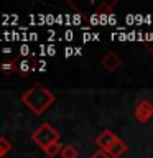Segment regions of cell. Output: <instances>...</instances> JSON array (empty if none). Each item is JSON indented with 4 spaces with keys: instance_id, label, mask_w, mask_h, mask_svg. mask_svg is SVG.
<instances>
[{
    "instance_id": "1",
    "label": "cell",
    "mask_w": 153,
    "mask_h": 158,
    "mask_svg": "<svg viewBox=\"0 0 153 158\" xmlns=\"http://www.w3.org/2000/svg\"><path fill=\"white\" fill-rule=\"evenodd\" d=\"M22 102L31 110L35 115H41L44 110H48L54 102V94L48 87L36 84V86L30 87L27 92H23Z\"/></svg>"
},
{
    "instance_id": "2",
    "label": "cell",
    "mask_w": 153,
    "mask_h": 158,
    "mask_svg": "<svg viewBox=\"0 0 153 158\" xmlns=\"http://www.w3.org/2000/svg\"><path fill=\"white\" fill-rule=\"evenodd\" d=\"M31 140L36 143V145L41 148V150H44V148H46L49 143L61 140V133H59L56 128L51 125V123L44 122V123H41L38 128H35V130H33Z\"/></svg>"
},
{
    "instance_id": "3",
    "label": "cell",
    "mask_w": 153,
    "mask_h": 158,
    "mask_svg": "<svg viewBox=\"0 0 153 158\" xmlns=\"http://www.w3.org/2000/svg\"><path fill=\"white\" fill-rule=\"evenodd\" d=\"M133 115H135V118L140 123H147L153 117V104L148 101V99H140V101L135 104Z\"/></svg>"
},
{
    "instance_id": "4",
    "label": "cell",
    "mask_w": 153,
    "mask_h": 158,
    "mask_svg": "<svg viewBox=\"0 0 153 158\" xmlns=\"http://www.w3.org/2000/svg\"><path fill=\"white\" fill-rule=\"evenodd\" d=\"M120 64H122V59H120V56H118L115 51H107L101 58V66L105 69L107 73L117 71V69L120 68Z\"/></svg>"
},
{
    "instance_id": "5",
    "label": "cell",
    "mask_w": 153,
    "mask_h": 158,
    "mask_svg": "<svg viewBox=\"0 0 153 158\" xmlns=\"http://www.w3.org/2000/svg\"><path fill=\"white\" fill-rule=\"evenodd\" d=\"M117 140H118V137H117L112 130H102V132H101V135L96 138V143H97L99 150L107 152L109 148H110Z\"/></svg>"
},
{
    "instance_id": "6",
    "label": "cell",
    "mask_w": 153,
    "mask_h": 158,
    "mask_svg": "<svg viewBox=\"0 0 153 158\" xmlns=\"http://www.w3.org/2000/svg\"><path fill=\"white\" fill-rule=\"evenodd\" d=\"M127 148H128V147H127V143L123 142L122 138H118V140H117V142L114 143V145L107 150V153L110 155V158H120L123 153H127Z\"/></svg>"
},
{
    "instance_id": "7",
    "label": "cell",
    "mask_w": 153,
    "mask_h": 158,
    "mask_svg": "<svg viewBox=\"0 0 153 158\" xmlns=\"http://www.w3.org/2000/svg\"><path fill=\"white\" fill-rule=\"evenodd\" d=\"M61 150H63L61 143H59V142H53V143H49L43 152H44V155H48L49 158H53V156H56L58 153L61 155Z\"/></svg>"
},
{
    "instance_id": "8",
    "label": "cell",
    "mask_w": 153,
    "mask_h": 158,
    "mask_svg": "<svg viewBox=\"0 0 153 158\" xmlns=\"http://www.w3.org/2000/svg\"><path fill=\"white\" fill-rule=\"evenodd\" d=\"M79 152L74 145H64L61 150V158H77Z\"/></svg>"
},
{
    "instance_id": "9",
    "label": "cell",
    "mask_w": 153,
    "mask_h": 158,
    "mask_svg": "<svg viewBox=\"0 0 153 158\" xmlns=\"http://www.w3.org/2000/svg\"><path fill=\"white\" fill-rule=\"evenodd\" d=\"M0 69L5 73V74H12V73H17L18 71V63L17 61H5L0 64Z\"/></svg>"
},
{
    "instance_id": "10",
    "label": "cell",
    "mask_w": 153,
    "mask_h": 158,
    "mask_svg": "<svg viewBox=\"0 0 153 158\" xmlns=\"http://www.w3.org/2000/svg\"><path fill=\"white\" fill-rule=\"evenodd\" d=\"M10 150H12V142L5 137H0V158L5 156Z\"/></svg>"
},
{
    "instance_id": "11",
    "label": "cell",
    "mask_w": 153,
    "mask_h": 158,
    "mask_svg": "<svg viewBox=\"0 0 153 158\" xmlns=\"http://www.w3.org/2000/svg\"><path fill=\"white\" fill-rule=\"evenodd\" d=\"M114 5H115V2H114L112 5H110V3H102V5H101V7H99V8H97V12H96V13H97V15H104L102 12H107V13H112V7H114Z\"/></svg>"
},
{
    "instance_id": "12",
    "label": "cell",
    "mask_w": 153,
    "mask_h": 158,
    "mask_svg": "<svg viewBox=\"0 0 153 158\" xmlns=\"http://www.w3.org/2000/svg\"><path fill=\"white\" fill-rule=\"evenodd\" d=\"M18 68H20V69H18V73H22L23 76L30 71V69H31V66H30V63L27 61V59H25V61H22V63H18Z\"/></svg>"
},
{
    "instance_id": "13",
    "label": "cell",
    "mask_w": 153,
    "mask_h": 158,
    "mask_svg": "<svg viewBox=\"0 0 153 158\" xmlns=\"http://www.w3.org/2000/svg\"><path fill=\"white\" fill-rule=\"evenodd\" d=\"M91 158H110V155H109L107 152H104V150H97L91 155Z\"/></svg>"
}]
</instances>
